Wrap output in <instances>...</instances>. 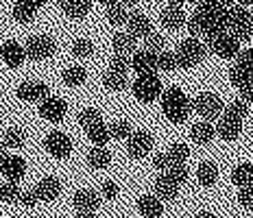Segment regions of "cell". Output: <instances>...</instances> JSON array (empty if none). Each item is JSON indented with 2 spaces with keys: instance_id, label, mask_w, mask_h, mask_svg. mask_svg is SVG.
Segmentation results:
<instances>
[{
  "instance_id": "3",
  "label": "cell",
  "mask_w": 253,
  "mask_h": 218,
  "mask_svg": "<svg viewBox=\"0 0 253 218\" xmlns=\"http://www.w3.org/2000/svg\"><path fill=\"white\" fill-rule=\"evenodd\" d=\"M164 94L162 89V81L157 74H142L133 83V96L142 100V103H153Z\"/></svg>"
},
{
  "instance_id": "30",
  "label": "cell",
  "mask_w": 253,
  "mask_h": 218,
  "mask_svg": "<svg viewBox=\"0 0 253 218\" xmlns=\"http://www.w3.org/2000/svg\"><path fill=\"white\" fill-rule=\"evenodd\" d=\"M85 133L89 137V142H92L94 146H105L109 142V137H112V133H109V129L101 122H96V125H92L89 129H85Z\"/></svg>"
},
{
  "instance_id": "45",
  "label": "cell",
  "mask_w": 253,
  "mask_h": 218,
  "mask_svg": "<svg viewBox=\"0 0 253 218\" xmlns=\"http://www.w3.org/2000/svg\"><path fill=\"white\" fill-rule=\"evenodd\" d=\"M146 48L153 50V52L166 50V40H164V37H162L160 33H151L149 37H146Z\"/></svg>"
},
{
  "instance_id": "8",
  "label": "cell",
  "mask_w": 253,
  "mask_h": 218,
  "mask_svg": "<svg viewBox=\"0 0 253 218\" xmlns=\"http://www.w3.org/2000/svg\"><path fill=\"white\" fill-rule=\"evenodd\" d=\"M153 148V135L149 131H133L131 137L126 140V153L133 159H142L151 153Z\"/></svg>"
},
{
  "instance_id": "51",
  "label": "cell",
  "mask_w": 253,
  "mask_h": 218,
  "mask_svg": "<svg viewBox=\"0 0 253 218\" xmlns=\"http://www.w3.org/2000/svg\"><path fill=\"white\" fill-rule=\"evenodd\" d=\"M240 96H242V100H247V103H253V83L240 87Z\"/></svg>"
},
{
  "instance_id": "41",
  "label": "cell",
  "mask_w": 253,
  "mask_h": 218,
  "mask_svg": "<svg viewBox=\"0 0 253 218\" xmlns=\"http://www.w3.org/2000/svg\"><path fill=\"white\" fill-rule=\"evenodd\" d=\"M177 68V59H175V52L170 50H162L157 52V70H164V72H170Z\"/></svg>"
},
{
  "instance_id": "17",
  "label": "cell",
  "mask_w": 253,
  "mask_h": 218,
  "mask_svg": "<svg viewBox=\"0 0 253 218\" xmlns=\"http://www.w3.org/2000/svg\"><path fill=\"white\" fill-rule=\"evenodd\" d=\"M35 190H38V194H40V201L52 203V201H57L61 194V181L57 177H44L35 185Z\"/></svg>"
},
{
  "instance_id": "39",
  "label": "cell",
  "mask_w": 253,
  "mask_h": 218,
  "mask_svg": "<svg viewBox=\"0 0 253 218\" xmlns=\"http://www.w3.org/2000/svg\"><path fill=\"white\" fill-rule=\"evenodd\" d=\"M72 55L79 57V59H89V57L94 55V44L89 40H77L75 44H72Z\"/></svg>"
},
{
  "instance_id": "55",
  "label": "cell",
  "mask_w": 253,
  "mask_h": 218,
  "mask_svg": "<svg viewBox=\"0 0 253 218\" xmlns=\"http://www.w3.org/2000/svg\"><path fill=\"white\" fill-rule=\"evenodd\" d=\"M77 218H96V216H94V212H79Z\"/></svg>"
},
{
  "instance_id": "14",
  "label": "cell",
  "mask_w": 253,
  "mask_h": 218,
  "mask_svg": "<svg viewBox=\"0 0 253 218\" xmlns=\"http://www.w3.org/2000/svg\"><path fill=\"white\" fill-rule=\"evenodd\" d=\"M216 133L223 137V140H227V142L238 140V135L242 133V120L225 114L223 118L218 120V125H216Z\"/></svg>"
},
{
  "instance_id": "11",
  "label": "cell",
  "mask_w": 253,
  "mask_h": 218,
  "mask_svg": "<svg viewBox=\"0 0 253 218\" xmlns=\"http://www.w3.org/2000/svg\"><path fill=\"white\" fill-rule=\"evenodd\" d=\"M15 94L24 103H42V100L48 96V85L42 81H24V83H20Z\"/></svg>"
},
{
  "instance_id": "36",
  "label": "cell",
  "mask_w": 253,
  "mask_h": 218,
  "mask_svg": "<svg viewBox=\"0 0 253 218\" xmlns=\"http://www.w3.org/2000/svg\"><path fill=\"white\" fill-rule=\"evenodd\" d=\"M166 174L172 179L177 185H183L188 181V177H190V170L186 164H170V168L166 170Z\"/></svg>"
},
{
  "instance_id": "28",
  "label": "cell",
  "mask_w": 253,
  "mask_h": 218,
  "mask_svg": "<svg viewBox=\"0 0 253 218\" xmlns=\"http://www.w3.org/2000/svg\"><path fill=\"white\" fill-rule=\"evenodd\" d=\"M103 85L109 92H123L126 85V72H118V70L109 68V70L103 74Z\"/></svg>"
},
{
  "instance_id": "34",
  "label": "cell",
  "mask_w": 253,
  "mask_h": 218,
  "mask_svg": "<svg viewBox=\"0 0 253 218\" xmlns=\"http://www.w3.org/2000/svg\"><path fill=\"white\" fill-rule=\"evenodd\" d=\"M20 185L18 181H4L0 183V201H4V203H15V201L20 199Z\"/></svg>"
},
{
  "instance_id": "61",
  "label": "cell",
  "mask_w": 253,
  "mask_h": 218,
  "mask_svg": "<svg viewBox=\"0 0 253 218\" xmlns=\"http://www.w3.org/2000/svg\"><path fill=\"white\" fill-rule=\"evenodd\" d=\"M227 2H234V0H227Z\"/></svg>"
},
{
  "instance_id": "23",
  "label": "cell",
  "mask_w": 253,
  "mask_h": 218,
  "mask_svg": "<svg viewBox=\"0 0 253 218\" xmlns=\"http://www.w3.org/2000/svg\"><path fill=\"white\" fill-rule=\"evenodd\" d=\"M135 42H138V37H133L129 31H126V33H116L114 40H112L114 52H120V55H133Z\"/></svg>"
},
{
  "instance_id": "32",
  "label": "cell",
  "mask_w": 253,
  "mask_h": 218,
  "mask_svg": "<svg viewBox=\"0 0 253 218\" xmlns=\"http://www.w3.org/2000/svg\"><path fill=\"white\" fill-rule=\"evenodd\" d=\"M129 11H126L125 4H114V7H107V22L114 24V26H123L129 22Z\"/></svg>"
},
{
  "instance_id": "16",
  "label": "cell",
  "mask_w": 253,
  "mask_h": 218,
  "mask_svg": "<svg viewBox=\"0 0 253 218\" xmlns=\"http://www.w3.org/2000/svg\"><path fill=\"white\" fill-rule=\"evenodd\" d=\"M72 205L79 212H96L101 205V194L94 192V190H79L72 199Z\"/></svg>"
},
{
  "instance_id": "26",
  "label": "cell",
  "mask_w": 253,
  "mask_h": 218,
  "mask_svg": "<svg viewBox=\"0 0 253 218\" xmlns=\"http://www.w3.org/2000/svg\"><path fill=\"white\" fill-rule=\"evenodd\" d=\"M35 11H38V9H35L29 0H18V2L13 4V9H11L13 20L15 22H20V24H29L31 20L35 18Z\"/></svg>"
},
{
  "instance_id": "46",
  "label": "cell",
  "mask_w": 253,
  "mask_h": 218,
  "mask_svg": "<svg viewBox=\"0 0 253 218\" xmlns=\"http://www.w3.org/2000/svg\"><path fill=\"white\" fill-rule=\"evenodd\" d=\"M238 203L247 210H253V183L240 188V194H238Z\"/></svg>"
},
{
  "instance_id": "1",
  "label": "cell",
  "mask_w": 253,
  "mask_h": 218,
  "mask_svg": "<svg viewBox=\"0 0 253 218\" xmlns=\"http://www.w3.org/2000/svg\"><path fill=\"white\" fill-rule=\"evenodd\" d=\"M162 111L170 122L181 125L188 120L190 111H192V100H188V96L183 94V89L179 87H168L162 94Z\"/></svg>"
},
{
  "instance_id": "9",
  "label": "cell",
  "mask_w": 253,
  "mask_h": 218,
  "mask_svg": "<svg viewBox=\"0 0 253 218\" xmlns=\"http://www.w3.org/2000/svg\"><path fill=\"white\" fill-rule=\"evenodd\" d=\"M44 146L55 159H66L72 153V140L61 131H52V133L46 135Z\"/></svg>"
},
{
  "instance_id": "24",
  "label": "cell",
  "mask_w": 253,
  "mask_h": 218,
  "mask_svg": "<svg viewBox=\"0 0 253 218\" xmlns=\"http://www.w3.org/2000/svg\"><path fill=\"white\" fill-rule=\"evenodd\" d=\"M162 24H164L166 29H170V31H177V29H181L183 24H188V18H186V13H183L181 9L168 7V9L162 11Z\"/></svg>"
},
{
  "instance_id": "33",
  "label": "cell",
  "mask_w": 253,
  "mask_h": 218,
  "mask_svg": "<svg viewBox=\"0 0 253 218\" xmlns=\"http://www.w3.org/2000/svg\"><path fill=\"white\" fill-rule=\"evenodd\" d=\"M2 144L7 148H22L26 144V133L22 129H7L2 137Z\"/></svg>"
},
{
  "instance_id": "40",
  "label": "cell",
  "mask_w": 253,
  "mask_h": 218,
  "mask_svg": "<svg viewBox=\"0 0 253 218\" xmlns=\"http://www.w3.org/2000/svg\"><path fill=\"white\" fill-rule=\"evenodd\" d=\"M96 122H101V111L94 109V107H85L79 114V125L83 127V129H89L92 125H96Z\"/></svg>"
},
{
  "instance_id": "52",
  "label": "cell",
  "mask_w": 253,
  "mask_h": 218,
  "mask_svg": "<svg viewBox=\"0 0 253 218\" xmlns=\"http://www.w3.org/2000/svg\"><path fill=\"white\" fill-rule=\"evenodd\" d=\"M188 2V0H168V7H175V9H181V4Z\"/></svg>"
},
{
  "instance_id": "20",
  "label": "cell",
  "mask_w": 253,
  "mask_h": 218,
  "mask_svg": "<svg viewBox=\"0 0 253 218\" xmlns=\"http://www.w3.org/2000/svg\"><path fill=\"white\" fill-rule=\"evenodd\" d=\"M155 194L162 201H175L179 194V185L166 173H160V177L155 179Z\"/></svg>"
},
{
  "instance_id": "27",
  "label": "cell",
  "mask_w": 253,
  "mask_h": 218,
  "mask_svg": "<svg viewBox=\"0 0 253 218\" xmlns=\"http://www.w3.org/2000/svg\"><path fill=\"white\" fill-rule=\"evenodd\" d=\"M197 179H199V183H201V185H205V188L214 185L216 179H218V166H216V164H212V162L199 164V168H197Z\"/></svg>"
},
{
  "instance_id": "58",
  "label": "cell",
  "mask_w": 253,
  "mask_h": 218,
  "mask_svg": "<svg viewBox=\"0 0 253 218\" xmlns=\"http://www.w3.org/2000/svg\"><path fill=\"white\" fill-rule=\"evenodd\" d=\"M7 157V146L4 144H0V164H2V159Z\"/></svg>"
},
{
  "instance_id": "19",
  "label": "cell",
  "mask_w": 253,
  "mask_h": 218,
  "mask_svg": "<svg viewBox=\"0 0 253 218\" xmlns=\"http://www.w3.org/2000/svg\"><path fill=\"white\" fill-rule=\"evenodd\" d=\"M126 29H129V33L133 35V37H144V40L153 33V24H151V20L146 18L144 13H140V11H135V13H131V15H129Z\"/></svg>"
},
{
  "instance_id": "29",
  "label": "cell",
  "mask_w": 253,
  "mask_h": 218,
  "mask_svg": "<svg viewBox=\"0 0 253 218\" xmlns=\"http://www.w3.org/2000/svg\"><path fill=\"white\" fill-rule=\"evenodd\" d=\"M61 79H63V83H66L68 87H79V85L85 83L87 72H85V68H83V66H70V68H66V70H63Z\"/></svg>"
},
{
  "instance_id": "21",
  "label": "cell",
  "mask_w": 253,
  "mask_h": 218,
  "mask_svg": "<svg viewBox=\"0 0 253 218\" xmlns=\"http://www.w3.org/2000/svg\"><path fill=\"white\" fill-rule=\"evenodd\" d=\"M138 212L144 218H162V212H164L162 199H157V196H153V194L140 196L138 199Z\"/></svg>"
},
{
  "instance_id": "31",
  "label": "cell",
  "mask_w": 253,
  "mask_h": 218,
  "mask_svg": "<svg viewBox=\"0 0 253 218\" xmlns=\"http://www.w3.org/2000/svg\"><path fill=\"white\" fill-rule=\"evenodd\" d=\"M231 181L238 185V188H245V185L253 183V164H238V166L231 170Z\"/></svg>"
},
{
  "instance_id": "6",
  "label": "cell",
  "mask_w": 253,
  "mask_h": 218,
  "mask_svg": "<svg viewBox=\"0 0 253 218\" xmlns=\"http://www.w3.org/2000/svg\"><path fill=\"white\" fill-rule=\"evenodd\" d=\"M24 50H26V57H29V59L42 61V59H48V57L55 55L57 44L48 35H33V37H29Z\"/></svg>"
},
{
  "instance_id": "18",
  "label": "cell",
  "mask_w": 253,
  "mask_h": 218,
  "mask_svg": "<svg viewBox=\"0 0 253 218\" xmlns=\"http://www.w3.org/2000/svg\"><path fill=\"white\" fill-rule=\"evenodd\" d=\"M216 135V127L210 120H201V122H194L192 129H190V137H192L194 144H210Z\"/></svg>"
},
{
  "instance_id": "44",
  "label": "cell",
  "mask_w": 253,
  "mask_h": 218,
  "mask_svg": "<svg viewBox=\"0 0 253 218\" xmlns=\"http://www.w3.org/2000/svg\"><path fill=\"white\" fill-rule=\"evenodd\" d=\"M112 70H118V72H126L131 68V55H120V52H116L112 57Z\"/></svg>"
},
{
  "instance_id": "4",
  "label": "cell",
  "mask_w": 253,
  "mask_h": 218,
  "mask_svg": "<svg viewBox=\"0 0 253 218\" xmlns=\"http://www.w3.org/2000/svg\"><path fill=\"white\" fill-rule=\"evenodd\" d=\"M205 42H208V46L212 48L214 55L223 57V59H236L240 52V40L231 33V31H225V33L210 37V40H205Z\"/></svg>"
},
{
  "instance_id": "38",
  "label": "cell",
  "mask_w": 253,
  "mask_h": 218,
  "mask_svg": "<svg viewBox=\"0 0 253 218\" xmlns=\"http://www.w3.org/2000/svg\"><path fill=\"white\" fill-rule=\"evenodd\" d=\"M168 157H170L172 164H186L190 157V148L181 142H175L170 148H168Z\"/></svg>"
},
{
  "instance_id": "22",
  "label": "cell",
  "mask_w": 253,
  "mask_h": 218,
  "mask_svg": "<svg viewBox=\"0 0 253 218\" xmlns=\"http://www.w3.org/2000/svg\"><path fill=\"white\" fill-rule=\"evenodd\" d=\"M59 7L70 18H85L92 9V2L89 0H59Z\"/></svg>"
},
{
  "instance_id": "5",
  "label": "cell",
  "mask_w": 253,
  "mask_h": 218,
  "mask_svg": "<svg viewBox=\"0 0 253 218\" xmlns=\"http://www.w3.org/2000/svg\"><path fill=\"white\" fill-rule=\"evenodd\" d=\"M229 31L238 40H253V13H249L245 7H231V20Z\"/></svg>"
},
{
  "instance_id": "50",
  "label": "cell",
  "mask_w": 253,
  "mask_h": 218,
  "mask_svg": "<svg viewBox=\"0 0 253 218\" xmlns=\"http://www.w3.org/2000/svg\"><path fill=\"white\" fill-rule=\"evenodd\" d=\"M203 7H210V9H223V7H227V4H231V2H227V0H203Z\"/></svg>"
},
{
  "instance_id": "15",
  "label": "cell",
  "mask_w": 253,
  "mask_h": 218,
  "mask_svg": "<svg viewBox=\"0 0 253 218\" xmlns=\"http://www.w3.org/2000/svg\"><path fill=\"white\" fill-rule=\"evenodd\" d=\"M2 168V174L7 177V181H20L26 173V162L18 155H7L0 164Z\"/></svg>"
},
{
  "instance_id": "35",
  "label": "cell",
  "mask_w": 253,
  "mask_h": 218,
  "mask_svg": "<svg viewBox=\"0 0 253 218\" xmlns=\"http://www.w3.org/2000/svg\"><path fill=\"white\" fill-rule=\"evenodd\" d=\"M229 81L236 85V87H245V85H249V83H253V77L249 72L245 70V68H240L238 63H236L234 68H229Z\"/></svg>"
},
{
  "instance_id": "59",
  "label": "cell",
  "mask_w": 253,
  "mask_h": 218,
  "mask_svg": "<svg viewBox=\"0 0 253 218\" xmlns=\"http://www.w3.org/2000/svg\"><path fill=\"white\" fill-rule=\"evenodd\" d=\"M197 218H216V216L212 214V212H201V214H199Z\"/></svg>"
},
{
  "instance_id": "2",
  "label": "cell",
  "mask_w": 253,
  "mask_h": 218,
  "mask_svg": "<svg viewBox=\"0 0 253 218\" xmlns=\"http://www.w3.org/2000/svg\"><path fill=\"white\" fill-rule=\"evenodd\" d=\"M203 57H205V46L197 40V37L183 40L175 52L177 68H192V66H197V63H201Z\"/></svg>"
},
{
  "instance_id": "48",
  "label": "cell",
  "mask_w": 253,
  "mask_h": 218,
  "mask_svg": "<svg viewBox=\"0 0 253 218\" xmlns=\"http://www.w3.org/2000/svg\"><path fill=\"white\" fill-rule=\"evenodd\" d=\"M170 157H168V153H157L155 157H153V166L155 170H160V173H166L168 168H170Z\"/></svg>"
},
{
  "instance_id": "13",
  "label": "cell",
  "mask_w": 253,
  "mask_h": 218,
  "mask_svg": "<svg viewBox=\"0 0 253 218\" xmlns=\"http://www.w3.org/2000/svg\"><path fill=\"white\" fill-rule=\"evenodd\" d=\"M0 59L7 63L9 68H18V66H22L24 59H26V50H24L22 44L9 40L0 46Z\"/></svg>"
},
{
  "instance_id": "54",
  "label": "cell",
  "mask_w": 253,
  "mask_h": 218,
  "mask_svg": "<svg viewBox=\"0 0 253 218\" xmlns=\"http://www.w3.org/2000/svg\"><path fill=\"white\" fill-rule=\"evenodd\" d=\"M234 2L238 4V7H245V9H247L249 4H253V0H234Z\"/></svg>"
},
{
  "instance_id": "42",
  "label": "cell",
  "mask_w": 253,
  "mask_h": 218,
  "mask_svg": "<svg viewBox=\"0 0 253 218\" xmlns=\"http://www.w3.org/2000/svg\"><path fill=\"white\" fill-rule=\"evenodd\" d=\"M225 114L234 116V118H238V120H245L247 114H249V103H247V100H236V103L229 105Z\"/></svg>"
},
{
  "instance_id": "49",
  "label": "cell",
  "mask_w": 253,
  "mask_h": 218,
  "mask_svg": "<svg viewBox=\"0 0 253 218\" xmlns=\"http://www.w3.org/2000/svg\"><path fill=\"white\" fill-rule=\"evenodd\" d=\"M118 192H120V188H118V183H114V181H105L101 185V194L107 201H114L116 196H118Z\"/></svg>"
},
{
  "instance_id": "25",
  "label": "cell",
  "mask_w": 253,
  "mask_h": 218,
  "mask_svg": "<svg viewBox=\"0 0 253 218\" xmlns=\"http://www.w3.org/2000/svg\"><path fill=\"white\" fill-rule=\"evenodd\" d=\"M87 164L94 170H103L112 164V153L107 151L105 146H94L92 151L87 153Z\"/></svg>"
},
{
  "instance_id": "60",
  "label": "cell",
  "mask_w": 253,
  "mask_h": 218,
  "mask_svg": "<svg viewBox=\"0 0 253 218\" xmlns=\"http://www.w3.org/2000/svg\"><path fill=\"white\" fill-rule=\"evenodd\" d=\"M188 2H192V4H194V2H197V4H201L203 0H188Z\"/></svg>"
},
{
  "instance_id": "43",
  "label": "cell",
  "mask_w": 253,
  "mask_h": 218,
  "mask_svg": "<svg viewBox=\"0 0 253 218\" xmlns=\"http://www.w3.org/2000/svg\"><path fill=\"white\" fill-rule=\"evenodd\" d=\"M236 63H238L240 68H245V70L253 77V48L240 50V52H238V57H236Z\"/></svg>"
},
{
  "instance_id": "47",
  "label": "cell",
  "mask_w": 253,
  "mask_h": 218,
  "mask_svg": "<svg viewBox=\"0 0 253 218\" xmlns=\"http://www.w3.org/2000/svg\"><path fill=\"white\" fill-rule=\"evenodd\" d=\"M20 203H22L24 207H33V205H38V201H40V194H38V190H24L22 194H20Z\"/></svg>"
},
{
  "instance_id": "7",
  "label": "cell",
  "mask_w": 253,
  "mask_h": 218,
  "mask_svg": "<svg viewBox=\"0 0 253 218\" xmlns=\"http://www.w3.org/2000/svg\"><path fill=\"white\" fill-rule=\"evenodd\" d=\"M192 109L197 111L199 116H203V120H214L223 114L225 105L216 94L205 92V94H199V96L192 100Z\"/></svg>"
},
{
  "instance_id": "57",
  "label": "cell",
  "mask_w": 253,
  "mask_h": 218,
  "mask_svg": "<svg viewBox=\"0 0 253 218\" xmlns=\"http://www.w3.org/2000/svg\"><path fill=\"white\" fill-rule=\"evenodd\" d=\"M98 2H103V4H105V9H107V7H114V4H118L120 0H98Z\"/></svg>"
},
{
  "instance_id": "10",
  "label": "cell",
  "mask_w": 253,
  "mask_h": 218,
  "mask_svg": "<svg viewBox=\"0 0 253 218\" xmlns=\"http://www.w3.org/2000/svg\"><path fill=\"white\" fill-rule=\"evenodd\" d=\"M68 114V105L63 98H57V96H46L44 100L40 103V116L48 122H61Z\"/></svg>"
},
{
  "instance_id": "53",
  "label": "cell",
  "mask_w": 253,
  "mask_h": 218,
  "mask_svg": "<svg viewBox=\"0 0 253 218\" xmlns=\"http://www.w3.org/2000/svg\"><path fill=\"white\" fill-rule=\"evenodd\" d=\"M29 2H31V4H33V7H35V9H40V7H44V4H46V2H48V0H29Z\"/></svg>"
},
{
  "instance_id": "37",
  "label": "cell",
  "mask_w": 253,
  "mask_h": 218,
  "mask_svg": "<svg viewBox=\"0 0 253 218\" xmlns=\"http://www.w3.org/2000/svg\"><path fill=\"white\" fill-rule=\"evenodd\" d=\"M109 133H112V137H116V140H129L131 133H133V127L126 120H118L109 127Z\"/></svg>"
},
{
  "instance_id": "12",
  "label": "cell",
  "mask_w": 253,
  "mask_h": 218,
  "mask_svg": "<svg viewBox=\"0 0 253 218\" xmlns=\"http://www.w3.org/2000/svg\"><path fill=\"white\" fill-rule=\"evenodd\" d=\"M131 68L138 72V77H142V74H155L157 72V52H153L149 48L135 50L133 55H131Z\"/></svg>"
},
{
  "instance_id": "56",
  "label": "cell",
  "mask_w": 253,
  "mask_h": 218,
  "mask_svg": "<svg viewBox=\"0 0 253 218\" xmlns=\"http://www.w3.org/2000/svg\"><path fill=\"white\" fill-rule=\"evenodd\" d=\"M140 0H120V4H125V7H135Z\"/></svg>"
}]
</instances>
